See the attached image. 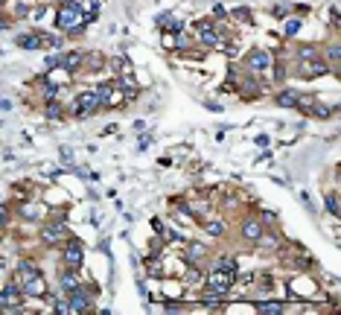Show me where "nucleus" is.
<instances>
[{"label": "nucleus", "instance_id": "24", "mask_svg": "<svg viewBox=\"0 0 341 315\" xmlns=\"http://www.w3.org/2000/svg\"><path fill=\"white\" fill-rule=\"evenodd\" d=\"M301 32V20H289L286 23V35H298Z\"/></svg>", "mask_w": 341, "mask_h": 315}, {"label": "nucleus", "instance_id": "5", "mask_svg": "<svg viewBox=\"0 0 341 315\" xmlns=\"http://www.w3.org/2000/svg\"><path fill=\"white\" fill-rule=\"evenodd\" d=\"M41 242H44V245H58V242H64V222H61V219L47 222V225L41 228Z\"/></svg>", "mask_w": 341, "mask_h": 315}, {"label": "nucleus", "instance_id": "12", "mask_svg": "<svg viewBox=\"0 0 341 315\" xmlns=\"http://www.w3.org/2000/svg\"><path fill=\"white\" fill-rule=\"evenodd\" d=\"M20 292H23L26 298H41V295L47 292V286H44V278L38 275V278H32V280H26V283L20 286Z\"/></svg>", "mask_w": 341, "mask_h": 315}, {"label": "nucleus", "instance_id": "11", "mask_svg": "<svg viewBox=\"0 0 341 315\" xmlns=\"http://www.w3.org/2000/svg\"><path fill=\"white\" fill-rule=\"evenodd\" d=\"M269 64H271V56H269L266 50H254V53H251L248 58H245V67H248V70H254V73L266 70Z\"/></svg>", "mask_w": 341, "mask_h": 315}, {"label": "nucleus", "instance_id": "1", "mask_svg": "<svg viewBox=\"0 0 341 315\" xmlns=\"http://www.w3.org/2000/svg\"><path fill=\"white\" fill-rule=\"evenodd\" d=\"M233 275L231 272H225V269H219V272H210V278H207V286H204V292H216V295H228L231 292V286H233Z\"/></svg>", "mask_w": 341, "mask_h": 315}, {"label": "nucleus", "instance_id": "17", "mask_svg": "<svg viewBox=\"0 0 341 315\" xmlns=\"http://www.w3.org/2000/svg\"><path fill=\"white\" fill-rule=\"evenodd\" d=\"M204 254H207V248H204L201 242H193V245H190V251H187V260L193 263V260H201Z\"/></svg>", "mask_w": 341, "mask_h": 315}, {"label": "nucleus", "instance_id": "19", "mask_svg": "<svg viewBox=\"0 0 341 315\" xmlns=\"http://www.w3.org/2000/svg\"><path fill=\"white\" fill-rule=\"evenodd\" d=\"M257 313H260V315H280V313H283V307H280V304H260V307H257Z\"/></svg>", "mask_w": 341, "mask_h": 315}, {"label": "nucleus", "instance_id": "6", "mask_svg": "<svg viewBox=\"0 0 341 315\" xmlns=\"http://www.w3.org/2000/svg\"><path fill=\"white\" fill-rule=\"evenodd\" d=\"M67 304H70V313H82V315H88L90 310H93V301L88 298V292L79 286V289H73L70 295H67Z\"/></svg>", "mask_w": 341, "mask_h": 315}, {"label": "nucleus", "instance_id": "27", "mask_svg": "<svg viewBox=\"0 0 341 315\" xmlns=\"http://www.w3.org/2000/svg\"><path fill=\"white\" fill-rule=\"evenodd\" d=\"M274 79H286V67L283 64H274Z\"/></svg>", "mask_w": 341, "mask_h": 315}, {"label": "nucleus", "instance_id": "21", "mask_svg": "<svg viewBox=\"0 0 341 315\" xmlns=\"http://www.w3.org/2000/svg\"><path fill=\"white\" fill-rule=\"evenodd\" d=\"M298 53H301V61H306V58H318V56H321L315 47H301Z\"/></svg>", "mask_w": 341, "mask_h": 315}, {"label": "nucleus", "instance_id": "10", "mask_svg": "<svg viewBox=\"0 0 341 315\" xmlns=\"http://www.w3.org/2000/svg\"><path fill=\"white\" fill-rule=\"evenodd\" d=\"M82 61H85V53H82V50L64 53V56L58 58V64H61V70H64V73H76V70L82 67Z\"/></svg>", "mask_w": 341, "mask_h": 315}, {"label": "nucleus", "instance_id": "15", "mask_svg": "<svg viewBox=\"0 0 341 315\" xmlns=\"http://www.w3.org/2000/svg\"><path fill=\"white\" fill-rule=\"evenodd\" d=\"M58 283H61V292H67V295H70L73 289H79V286H82V283L76 280V275H73V269H64V272L58 275Z\"/></svg>", "mask_w": 341, "mask_h": 315}, {"label": "nucleus", "instance_id": "16", "mask_svg": "<svg viewBox=\"0 0 341 315\" xmlns=\"http://www.w3.org/2000/svg\"><path fill=\"white\" fill-rule=\"evenodd\" d=\"M274 102H277L280 108H298V93H295V91H283V93L274 96Z\"/></svg>", "mask_w": 341, "mask_h": 315}, {"label": "nucleus", "instance_id": "25", "mask_svg": "<svg viewBox=\"0 0 341 315\" xmlns=\"http://www.w3.org/2000/svg\"><path fill=\"white\" fill-rule=\"evenodd\" d=\"M339 56H341L339 44H333V47H330V50H327V58H330V61H339Z\"/></svg>", "mask_w": 341, "mask_h": 315}, {"label": "nucleus", "instance_id": "23", "mask_svg": "<svg viewBox=\"0 0 341 315\" xmlns=\"http://www.w3.org/2000/svg\"><path fill=\"white\" fill-rule=\"evenodd\" d=\"M204 231H207V234H213V237H222V231H225V228H222L219 222H207V225H204Z\"/></svg>", "mask_w": 341, "mask_h": 315}, {"label": "nucleus", "instance_id": "20", "mask_svg": "<svg viewBox=\"0 0 341 315\" xmlns=\"http://www.w3.org/2000/svg\"><path fill=\"white\" fill-rule=\"evenodd\" d=\"M327 210L333 213V216H339V193H327Z\"/></svg>", "mask_w": 341, "mask_h": 315}, {"label": "nucleus", "instance_id": "18", "mask_svg": "<svg viewBox=\"0 0 341 315\" xmlns=\"http://www.w3.org/2000/svg\"><path fill=\"white\" fill-rule=\"evenodd\" d=\"M61 114H64V111H61V105H58L55 99H47V117H50V120H58Z\"/></svg>", "mask_w": 341, "mask_h": 315}, {"label": "nucleus", "instance_id": "28", "mask_svg": "<svg viewBox=\"0 0 341 315\" xmlns=\"http://www.w3.org/2000/svg\"><path fill=\"white\" fill-rule=\"evenodd\" d=\"M6 219H9V216H6V207H3V204H0V228H3V225H6Z\"/></svg>", "mask_w": 341, "mask_h": 315}, {"label": "nucleus", "instance_id": "26", "mask_svg": "<svg viewBox=\"0 0 341 315\" xmlns=\"http://www.w3.org/2000/svg\"><path fill=\"white\" fill-rule=\"evenodd\" d=\"M271 15L274 18H286L289 15V6H277V9H271Z\"/></svg>", "mask_w": 341, "mask_h": 315}, {"label": "nucleus", "instance_id": "14", "mask_svg": "<svg viewBox=\"0 0 341 315\" xmlns=\"http://www.w3.org/2000/svg\"><path fill=\"white\" fill-rule=\"evenodd\" d=\"M18 47H23V50H41L44 44H41V29H35V32H29V35H20L18 38Z\"/></svg>", "mask_w": 341, "mask_h": 315}, {"label": "nucleus", "instance_id": "22", "mask_svg": "<svg viewBox=\"0 0 341 315\" xmlns=\"http://www.w3.org/2000/svg\"><path fill=\"white\" fill-rule=\"evenodd\" d=\"M53 310L58 315H70V304H67V298L64 301H53Z\"/></svg>", "mask_w": 341, "mask_h": 315}, {"label": "nucleus", "instance_id": "2", "mask_svg": "<svg viewBox=\"0 0 341 315\" xmlns=\"http://www.w3.org/2000/svg\"><path fill=\"white\" fill-rule=\"evenodd\" d=\"M82 20V6L76 3V0H67L64 6H61V12H58V29H73L76 23Z\"/></svg>", "mask_w": 341, "mask_h": 315}, {"label": "nucleus", "instance_id": "13", "mask_svg": "<svg viewBox=\"0 0 341 315\" xmlns=\"http://www.w3.org/2000/svg\"><path fill=\"white\" fill-rule=\"evenodd\" d=\"M242 237H245L248 242H260V237H263V225H260L257 219H245V222H242Z\"/></svg>", "mask_w": 341, "mask_h": 315}, {"label": "nucleus", "instance_id": "9", "mask_svg": "<svg viewBox=\"0 0 341 315\" xmlns=\"http://www.w3.org/2000/svg\"><path fill=\"white\" fill-rule=\"evenodd\" d=\"M20 298H23V292L18 283H6L0 289V307H20Z\"/></svg>", "mask_w": 341, "mask_h": 315}, {"label": "nucleus", "instance_id": "8", "mask_svg": "<svg viewBox=\"0 0 341 315\" xmlns=\"http://www.w3.org/2000/svg\"><path fill=\"white\" fill-rule=\"evenodd\" d=\"M38 275H41V269H38L32 260H20V263H18V269H15V280H18V286H23L26 280L38 278Z\"/></svg>", "mask_w": 341, "mask_h": 315}, {"label": "nucleus", "instance_id": "3", "mask_svg": "<svg viewBox=\"0 0 341 315\" xmlns=\"http://www.w3.org/2000/svg\"><path fill=\"white\" fill-rule=\"evenodd\" d=\"M82 260H85V251H82V242L79 240H67L64 242V251H61V263L67 266V269H79L82 266Z\"/></svg>", "mask_w": 341, "mask_h": 315}, {"label": "nucleus", "instance_id": "7", "mask_svg": "<svg viewBox=\"0 0 341 315\" xmlns=\"http://www.w3.org/2000/svg\"><path fill=\"white\" fill-rule=\"evenodd\" d=\"M298 70L304 73V79H315V76H324V73H327V64H324V58L318 56V58H306V61H301Z\"/></svg>", "mask_w": 341, "mask_h": 315}, {"label": "nucleus", "instance_id": "4", "mask_svg": "<svg viewBox=\"0 0 341 315\" xmlns=\"http://www.w3.org/2000/svg\"><path fill=\"white\" fill-rule=\"evenodd\" d=\"M76 117L82 120V117H88V114H96L99 111V96H96V91H88V93H79L76 96Z\"/></svg>", "mask_w": 341, "mask_h": 315}]
</instances>
